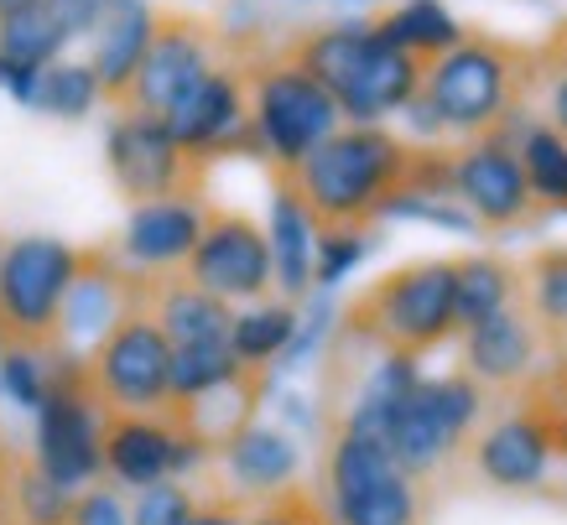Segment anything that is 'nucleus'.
<instances>
[{
	"mask_svg": "<svg viewBox=\"0 0 567 525\" xmlns=\"http://www.w3.org/2000/svg\"><path fill=\"white\" fill-rule=\"evenodd\" d=\"M318 229H370L391 219L401 193H453V152L412 146L385 125H339L318 152L292 167Z\"/></svg>",
	"mask_w": 567,
	"mask_h": 525,
	"instance_id": "f257e3e1",
	"label": "nucleus"
},
{
	"mask_svg": "<svg viewBox=\"0 0 567 525\" xmlns=\"http://www.w3.org/2000/svg\"><path fill=\"white\" fill-rule=\"evenodd\" d=\"M536 84H542L536 48L464 27V37L427 63L422 89L406 110H412L416 131H432V136L453 131V136L474 141L526 115Z\"/></svg>",
	"mask_w": 567,
	"mask_h": 525,
	"instance_id": "f03ea898",
	"label": "nucleus"
},
{
	"mask_svg": "<svg viewBox=\"0 0 567 525\" xmlns=\"http://www.w3.org/2000/svg\"><path fill=\"white\" fill-rule=\"evenodd\" d=\"M339 339L375 354H432L458 339V255L395 266L354 291L339 318Z\"/></svg>",
	"mask_w": 567,
	"mask_h": 525,
	"instance_id": "7ed1b4c3",
	"label": "nucleus"
},
{
	"mask_svg": "<svg viewBox=\"0 0 567 525\" xmlns=\"http://www.w3.org/2000/svg\"><path fill=\"white\" fill-rule=\"evenodd\" d=\"M250 110H256V131L266 146V167H302L344 125L333 89L318 84L281 48L250 52Z\"/></svg>",
	"mask_w": 567,
	"mask_h": 525,
	"instance_id": "20e7f679",
	"label": "nucleus"
},
{
	"mask_svg": "<svg viewBox=\"0 0 567 525\" xmlns=\"http://www.w3.org/2000/svg\"><path fill=\"white\" fill-rule=\"evenodd\" d=\"M84 266V250L63 239L27 235L0 255V343L63 354V297Z\"/></svg>",
	"mask_w": 567,
	"mask_h": 525,
	"instance_id": "39448f33",
	"label": "nucleus"
},
{
	"mask_svg": "<svg viewBox=\"0 0 567 525\" xmlns=\"http://www.w3.org/2000/svg\"><path fill=\"white\" fill-rule=\"evenodd\" d=\"M484 416H489V390L474 374H437V380H416V390L395 406L385 442L412 478H437L447 463L464 457Z\"/></svg>",
	"mask_w": 567,
	"mask_h": 525,
	"instance_id": "423d86ee",
	"label": "nucleus"
},
{
	"mask_svg": "<svg viewBox=\"0 0 567 525\" xmlns=\"http://www.w3.org/2000/svg\"><path fill=\"white\" fill-rule=\"evenodd\" d=\"M173 354L177 343L152 318V307L136 302L94 349L84 354L89 395L104 411H162L173 395Z\"/></svg>",
	"mask_w": 567,
	"mask_h": 525,
	"instance_id": "0eeeda50",
	"label": "nucleus"
},
{
	"mask_svg": "<svg viewBox=\"0 0 567 525\" xmlns=\"http://www.w3.org/2000/svg\"><path fill=\"white\" fill-rule=\"evenodd\" d=\"M37 463L63 490L104 478V406L89 395L79 354H52L48 401L37 406Z\"/></svg>",
	"mask_w": 567,
	"mask_h": 525,
	"instance_id": "6e6552de",
	"label": "nucleus"
},
{
	"mask_svg": "<svg viewBox=\"0 0 567 525\" xmlns=\"http://www.w3.org/2000/svg\"><path fill=\"white\" fill-rule=\"evenodd\" d=\"M516 125L520 120L484 131V136L464 141L453 152V193L484 235H511V229H532V224L547 219V204L536 198L526 162H520Z\"/></svg>",
	"mask_w": 567,
	"mask_h": 525,
	"instance_id": "1a4fd4ad",
	"label": "nucleus"
},
{
	"mask_svg": "<svg viewBox=\"0 0 567 525\" xmlns=\"http://www.w3.org/2000/svg\"><path fill=\"white\" fill-rule=\"evenodd\" d=\"M256 48L260 42H250V37H235V52L214 63L204 73V84L167 115L173 136L204 162H219V156H260L266 162L256 110H250V52Z\"/></svg>",
	"mask_w": 567,
	"mask_h": 525,
	"instance_id": "9d476101",
	"label": "nucleus"
},
{
	"mask_svg": "<svg viewBox=\"0 0 567 525\" xmlns=\"http://www.w3.org/2000/svg\"><path fill=\"white\" fill-rule=\"evenodd\" d=\"M464 457H468V474L499 494H557L563 469H567V453H563V442H557V432L520 395H516V406L484 416V426L468 437Z\"/></svg>",
	"mask_w": 567,
	"mask_h": 525,
	"instance_id": "9b49d317",
	"label": "nucleus"
},
{
	"mask_svg": "<svg viewBox=\"0 0 567 525\" xmlns=\"http://www.w3.org/2000/svg\"><path fill=\"white\" fill-rule=\"evenodd\" d=\"M104 156H110V177L125 193V204L204 198L208 167H214L198 152H188L162 115H115Z\"/></svg>",
	"mask_w": 567,
	"mask_h": 525,
	"instance_id": "f8f14e48",
	"label": "nucleus"
},
{
	"mask_svg": "<svg viewBox=\"0 0 567 525\" xmlns=\"http://www.w3.org/2000/svg\"><path fill=\"white\" fill-rule=\"evenodd\" d=\"M229 52H235V37H224L214 21L162 11L152 52H146L136 84H131V94H125V104L115 115H162L167 120L193 89L204 84V73L214 69V63H224Z\"/></svg>",
	"mask_w": 567,
	"mask_h": 525,
	"instance_id": "ddd939ff",
	"label": "nucleus"
},
{
	"mask_svg": "<svg viewBox=\"0 0 567 525\" xmlns=\"http://www.w3.org/2000/svg\"><path fill=\"white\" fill-rule=\"evenodd\" d=\"M183 271L198 287L219 291L224 302H266L276 287L271 235L250 214H240V208L214 204L204 219V239H198V250L188 255Z\"/></svg>",
	"mask_w": 567,
	"mask_h": 525,
	"instance_id": "4468645a",
	"label": "nucleus"
},
{
	"mask_svg": "<svg viewBox=\"0 0 567 525\" xmlns=\"http://www.w3.org/2000/svg\"><path fill=\"white\" fill-rule=\"evenodd\" d=\"M198 457L204 453L162 411H115V406L104 411V474L125 484V490H146V484H162V478H177Z\"/></svg>",
	"mask_w": 567,
	"mask_h": 525,
	"instance_id": "2eb2a0df",
	"label": "nucleus"
},
{
	"mask_svg": "<svg viewBox=\"0 0 567 525\" xmlns=\"http://www.w3.org/2000/svg\"><path fill=\"white\" fill-rule=\"evenodd\" d=\"M266 380H271V370L240 364L229 380H214V385L188 390V395H167V401H162V416L204 457H219L229 442L245 437V432L256 426V411H260V401H266Z\"/></svg>",
	"mask_w": 567,
	"mask_h": 525,
	"instance_id": "dca6fc26",
	"label": "nucleus"
},
{
	"mask_svg": "<svg viewBox=\"0 0 567 525\" xmlns=\"http://www.w3.org/2000/svg\"><path fill=\"white\" fill-rule=\"evenodd\" d=\"M458 339H464V370L474 374L489 395H520V390L542 374L547 343L536 333L526 302L499 307V312H489L484 322L464 328Z\"/></svg>",
	"mask_w": 567,
	"mask_h": 525,
	"instance_id": "f3484780",
	"label": "nucleus"
},
{
	"mask_svg": "<svg viewBox=\"0 0 567 525\" xmlns=\"http://www.w3.org/2000/svg\"><path fill=\"white\" fill-rule=\"evenodd\" d=\"M208 204L204 198H152V204H131L115 250L136 266V271H183L188 255L204 239Z\"/></svg>",
	"mask_w": 567,
	"mask_h": 525,
	"instance_id": "a211bd4d",
	"label": "nucleus"
},
{
	"mask_svg": "<svg viewBox=\"0 0 567 525\" xmlns=\"http://www.w3.org/2000/svg\"><path fill=\"white\" fill-rule=\"evenodd\" d=\"M266 172H271V224H266V235H271L276 255V287H281L287 302H302L318 287V276H312V266H318V219H312L292 167Z\"/></svg>",
	"mask_w": 567,
	"mask_h": 525,
	"instance_id": "6ab92c4d",
	"label": "nucleus"
},
{
	"mask_svg": "<svg viewBox=\"0 0 567 525\" xmlns=\"http://www.w3.org/2000/svg\"><path fill=\"white\" fill-rule=\"evenodd\" d=\"M146 307L177 349L229 343V328H235V302L198 287L188 271H146Z\"/></svg>",
	"mask_w": 567,
	"mask_h": 525,
	"instance_id": "aec40b11",
	"label": "nucleus"
},
{
	"mask_svg": "<svg viewBox=\"0 0 567 525\" xmlns=\"http://www.w3.org/2000/svg\"><path fill=\"white\" fill-rule=\"evenodd\" d=\"M156 21H162V11L146 6V0H115V11L100 21V32H94V73H100L110 110H121L131 84H136L141 63L152 52Z\"/></svg>",
	"mask_w": 567,
	"mask_h": 525,
	"instance_id": "412c9836",
	"label": "nucleus"
},
{
	"mask_svg": "<svg viewBox=\"0 0 567 525\" xmlns=\"http://www.w3.org/2000/svg\"><path fill=\"white\" fill-rule=\"evenodd\" d=\"M219 463H224V490H235V494H245V500H266V494H276V490H287L297 478V447L281 432H271V426H250L245 437H235L229 447L219 453Z\"/></svg>",
	"mask_w": 567,
	"mask_h": 525,
	"instance_id": "4be33fe9",
	"label": "nucleus"
},
{
	"mask_svg": "<svg viewBox=\"0 0 567 525\" xmlns=\"http://www.w3.org/2000/svg\"><path fill=\"white\" fill-rule=\"evenodd\" d=\"M520 302L551 359H567V245H542L520 260Z\"/></svg>",
	"mask_w": 567,
	"mask_h": 525,
	"instance_id": "5701e85b",
	"label": "nucleus"
},
{
	"mask_svg": "<svg viewBox=\"0 0 567 525\" xmlns=\"http://www.w3.org/2000/svg\"><path fill=\"white\" fill-rule=\"evenodd\" d=\"M339 525H422V500H416V478L395 463L385 474L364 478L354 490L328 500Z\"/></svg>",
	"mask_w": 567,
	"mask_h": 525,
	"instance_id": "b1692460",
	"label": "nucleus"
},
{
	"mask_svg": "<svg viewBox=\"0 0 567 525\" xmlns=\"http://www.w3.org/2000/svg\"><path fill=\"white\" fill-rule=\"evenodd\" d=\"M520 302V266L505 255H458V333Z\"/></svg>",
	"mask_w": 567,
	"mask_h": 525,
	"instance_id": "393cba45",
	"label": "nucleus"
},
{
	"mask_svg": "<svg viewBox=\"0 0 567 525\" xmlns=\"http://www.w3.org/2000/svg\"><path fill=\"white\" fill-rule=\"evenodd\" d=\"M516 146H520V162H526V177H532L536 198L547 204V214H567V136L551 120L520 115Z\"/></svg>",
	"mask_w": 567,
	"mask_h": 525,
	"instance_id": "a878e982",
	"label": "nucleus"
},
{
	"mask_svg": "<svg viewBox=\"0 0 567 525\" xmlns=\"http://www.w3.org/2000/svg\"><path fill=\"white\" fill-rule=\"evenodd\" d=\"M292 339H297V302H250L245 312H235V328H229V349L245 364H260V370H271L276 359L292 349Z\"/></svg>",
	"mask_w": 567,
	"mask_h": 525,
	"instance_id": "bb28decb",
	"label": "nucleus"
},
{
	"mask_svg": "<svg viewBox=\"0 0 567 525\" xmlns=\"http://www.w3.org/2000/svg\"><path fill=\"white\" fill-rule=\"evenodd\" d=\"M375 27L391 37L395 48L416 52L422 63H432L437 52H447L458 37H464V27L447 17L437 0H401V6H391L385 17H375Z\"/></svg>",
	"mask_w": 567,
	"mask_h": 525,
	"instance_id": "cd10ccee",
	"label": "nucleus"
},
{
	"mask_svg": "<svg viewBox=\"0 0 567 525\" xmlns=\"http://www.w3.org/2000/svg\"><path fill=\"white\" fill-rule=\"evenodd\" d=\"M63 42H73V37L58 27V17H52L48 6H32V11H21V17L0 21V52H11L21 63H32V69H52Z\"/></svg>",
	"mask_w": 567,
	"mask_h": 525,
	"instance_id": "c85d7f7f",
	"label": "nucleus"
},
{
	"mask_svg": "<svg viewBox=\"0 0 567 525\" xmlns=\"http://www.w3.org/2000/svg\"><path fill=\"white\" fill-rule=\"evenodd\" d=\"M100 100H104V89H100L94 63H52V69H42V89H37V110L42 115L79 120Z\"/></svg>",
	"mask_w": 567,
	"mask_h": 525,
	"instance_id": "c756f323",
	"label": "nucleus"
},
{
	"mask_svg": "<svg viewBox=\"0 0 567 525\" xmlns=\"http://www.w3.org/2000/svg\"><path fill=\"white\" fill-rule=\"evenodd\" d=\"M48 380H52V354L21 349V343H0V385L17 406H42L48 401Z\"/></svg>",
	"mask_w": 567,
	"mask_h": 525,
	"instance_id": "7c9ffc66",
	"label": "nucleus"
},
{
	"mask_svg": "<svg viewBox=\"0 0 567 525\" xmlns=\"http://www.w3.org/2000/svg\"><path fill=\"white\" fill-rule=\"evenodd\" d=\"M245 359L229 349V343H193V349H177L173 354V395H188V390H204L214 380H229Z\"/></svg>",
	"mask_w": 567,
	"mask_h": 525,
	"instance_id": "2f4dec72",
	"label": "nucleus"
},
{
	"mask_svg": "<svg viewBox=\"0 0 567 525\" xmlns=\"http://www.w3.org/2000/svg\"><path fill=\"white\" fill-rule=\"evenodd\" d=\"M193 509H198V490L183 484V478H162V484L136 490L131 525H188Z\"/></svg>",
	"mask_w": 567,
	"mask_h": 525,
	"instance_id": "473e14b6",
	"label": "nucleus"
},
{
	"mask_svg": "<svg viewBox=\"0 0 567 525\" xmlns=\"http://www.w3.org/2000/svg\"><path fill=\"white\" fill-rule=\"evenodd\" d=\"M250 525H339V515L323 509V500L308 494L302 484H287V490L266 494V500L250 509Z\"/></svg>",
	"mask_w": 567,
	"mask_h": 525,
	"instance_id": "72a5a7b5",
	"label": "nucleus"
},
{
	"mask_svg": "<svg viewBox=\"0 0 567 525\" xmlns=\"http://www.w3.org/2000/svg\"><path fill=\"white\" fill-rule=\"evenodd\" d=\"M370 250V229H318V287H333V281H344L354 266L364 260Z\"/></svg>",
	"mask_w": 567,
	"mask_h": 525,
	"instance_id": "f704fd0d",
	"label": "nucleus"
},
{
	"mask_svg": "<svg viewBox=\"0 0 567 525\" xmlns=\"http://www.w3.org/2000/svg\"><path fill=\"white\" fill-rule=\"evenodd\" d=\"M250 509H256V500L219 484V490L198 494V509L188 515V525H250Z\"/></svg>",
	"mask_w": 567,
	"mask_h": 525,
	"instance_id": "c9c22d12",
	"label": "nucleus"
},
{
	"mask_svg": "<svg viewBox=\"0 0 567 525\" xmlns=\"http://www.w3.org/2000/svg\"><path fill=\"white\" fill-rule=\"evenodd\" d=\"M52 17H58V27L69 37H89L100 32V21L115 11V0H42Z\"/></svg>",
	"mask_w": 567,
	"mask_h": 525,
	"instance_id": "e433bc0d",
	"label": "nucleus"
},
{
	"mask_svg": "<svg viewBox=\"0 0 567 525\" xmlns=\"http://www.w3.org/2000/svg\"><path fill=\"white\" fill-rule=\"evenodd\" d=\"M79 525H131V515H125L115 490H94V484H89V490L79 494Z\"/></svg>",
	"mask_w": 567,
	"mask_h": 525,
	"instance_id": "4c0bfd02",
	"label": "nucleus"
},
{
	"mask_svg": "<svg viewBox=\"0 0 567 525\" xmlns=\"http://www.w3.org/2000/svg\"><path fill=\"white\" fill-rule=\"evenodd\" d=\"M536 94L547 100V120L567 136V63H542V84Z\"/></svg>",
	"mask_w": 567,
	"mask_h": 525,
	"instance_id": "58836bf2",
	"label": "nucleus"
},
{
	"mask_svg": "<svg viewBox=\"0 0 567 525\" xmlns=\"http://www.w3.org/2000/svg\"><path fill=\"white\" fill-rule=\"evenodd\" d=\"M0 89H11L21 104H37V89H42V69L21 63L11 52H0Z\"/></svg>",
	"mask_w": 567,
	"mask_h": 525,
	"instance_id": "ea45409f",
	"label": "nucleus"
},
{
	"mask_svg": "<svg viewBox=\"0 0 567 525\" xmlns=\"http://www.w3.org/2000/svg\"><path fill=\"white\" fill-rule=\"evenodd\" d=\"M536 58H542V63H567V21L551 27L547 42H536Z\"/></svg>",
	"mask_w": 567,
	"mask_h": 525,
	"instance_id": "a19ab883",
	"label": "nucleus"
},
{
	"mask_svg": "<svg viewBox=\"0 0 567 525\" xmlns=\"http://www.w3.org/2000/svg\"><path fill=\"white\" fill-rule=\"evenodd\" d=\"M32 6H42V0H0V21H6V17H21V11H32Z\"/></svg>",
	"mask_w": 567,
	"mask_h": 525,
	"instance_id": "79ce46f5",
	"label": "nucleus"
},
{
	"mask_svg": "<svg viewBox=\"0 0 567 525\" xmlns=\"http://www.w3.org/2000/svg\"><path fill=\"white\" fill-rule=\"evenodd\" d=\"M0 255H6V245H0Z\"/></svg>",
	"mask_w": 567,
	"mask_h": 525,
	"instance_id": "37998d69",
	"label": "nucleus"
}]
</instances>
